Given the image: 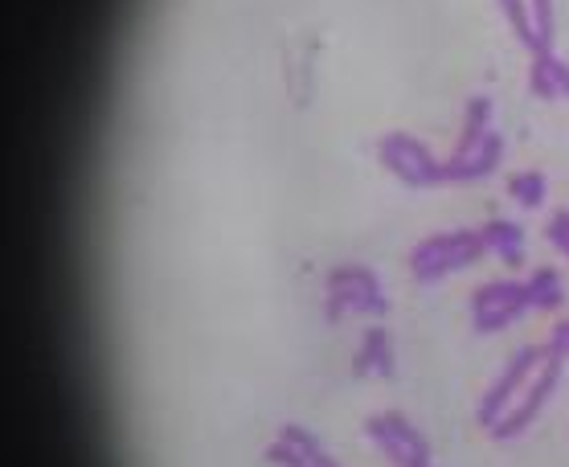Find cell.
<instances>
[{
    "mask_svg": "<svg viewBox=\"0 0 569 467\" xmlns=\"http://www.w3.org/2000/svg\"><path fill=\"white\" fill-rule=\"evenodd\" d=\"M529 308H533L529 300H516V304H504V308H496V312H479V316H475V328H479V332H496V328L512 324L516 316H524Z\"/></svg>",
    "mask_w": 569,
    "mask_h": 467,
    "instance_id": "13",
    "label": "cell"
},
{
    "mask_svg": "<svg viewBox=\"0 0 569 467\" xmlns=\"http://www.w3.org/2000/svg\"><path fill=\"white\" fill-rule=\"evenodd\" d=\"M516 300H529V287H524L520 279H496V283H484L475 295H471V308H475V316L479 312H496V308H504V304H516ZM533 304V300H529Z\"/></svg>",
    "mask_w": 569,
    "mask_h": 467,
    "instance_id": "8",
    "label": "cell"
},
{
    "mask_svg": "<svg viewBox=\"0 0 569 467\" xmlns=\"http://www.w3.org/2000/svg\"><path fill=\"white\" fill-rule=\"evenodd\" d=\"M561 361L565 357H549L537 373H533V381H529V386H524L520 394H516V402L492 422V435L496 439H512V435H520L524 427H529V422L541 414V406H545V398L553 394V386H557V377H561Z\"/></svg>",
    "mask_w": 569,
    "mask_h": 467,
    "instance_id": "5",
    "label": "cell"
},
{
    "mask_svg": "<svg viewBox=\"0 0 569 467\" xmlns=\"http://www.w3.org/2000/svg\"><path fill=\"white\" fill-rule=\"evenodd\" d=\"M500 160H504V140H500V132H488L484 144L467 160H443V181H479V177H488Z\"/></svg>",
    "mask_w": 569,
    "mask_h": 467,
    "instance_id": "6",
    "label": "cell"
},
{
    "mask_svg": "<svg viewBox=\"0 0 569 467\" xmlns=\"http://www.w3.org/2000/svg\"><path fill=\"white\" fill-rule=\"evenodd\" d=\"M549 349L569 361V320H557V328H553V336H549Z\"/></svg>",
    "mask_w": 569,
    "mask_h": 467,
    "instance_id": "18",
    "label": "cell"
},
{
    "mask_svg": "<svg viewBox=\"0 0 569 467\" xmlns=\"http://www.w3.org/2000/svg\"><path fill=\"white\" fill-rule=\"evenodd\" d=\"M524 287H529V300H533V308H561V300H565L561 275H557L553 267L533 271L529 279H524Z\"/></svg>",
    "mask_w": 569,
    "mask_h": 467,
    "instance_id": "11",
    "label": "cell"
},
{
    "mask_svg": "<svg viewBox=\"0 0 569 467\" xmlns=\"http://www.w3.org/2000/svg\"><path fill=\"white\" fill-rule=\"evenodd\" d=\"M479 254H488L484 234L451 230V234H434V238L418 242L414 254H410V267H414V275L426 283V279H439V275H451V271L475 263Z\"/></svg>",
    "mask_w": 569,
    "mask_h": 467,
    "instance_id": "1",
    "label": "cell"
},
{
    "mask_svg": "<svg viewBox=\"0 0 569 467\" xmlns=\"http://www.w3.org/2000/svg\"><path fill=\"white\" fill-rule=\"evenodd\" d=\"M549 70H553V82H557V95H569V66L557 54H549Z\"/></svg>",
    "mask_w": 569,
    "mask_h": 467,
    "instance_id": "19",
    "label": "cell"
},
{
    "mask_svg": "<svg viewBox=\"0 0 569 467\" xmlns=\"http://www.w3.org/2000/svg\"><path fill=\"white\" fill-rule=\"evenodd\" d=\"M500 9H504V17L512 21V29H516V37H520V46L529 50L533 58L553 54V50L545 46V41H541L537 25H533V9H529V0H500Z\"/></svg>",
    "mask_w": 569,
    "mask_h": 467,
    "instance_id": "7",
    "label": "cell"
},
{
    "mask_svg": "<svg viewBox=\"0 0 569 467\" xmlns=\"http://www.w3.org/2000/svg\"><path fill=\"white\" fill-rule=\"evenodd\" d=\"M353 365H357V373H381V377L393 373V353H389L385 328H369V332H365V341H361Z\"/></svg>",
    "mask_w": 569,
    "mask_h": 467,
    "instance_id": "10",
    "label": "cell"
},
{
    "mask_svg": "<svg viewBox=\"0 0 569 467\" xmlns=\"http://www.w3.org/2000/svg\"><path fill=\"white\" fill-rule=\"evenodd\" d=\"M529 9H533V25H537L541 41L553 50V0H529Z\"/></svg>",
    "mask_w": 569,
    "mask_h": 467,
    "instance_id": "16",
    "label": "cell"
},
{
    "mask_svg": "<svg viewBox=\"0 0 569 467\" xmlns=\"http://www.w3.org/2000/svg\"><path fill=\"white\" fill-rule=\"evenodd\" d=\"M381 164L393 177H402L406 185L422 189V185H443V160H434L426 144H418L414 136H385L381 140Z\"/></svg>",
    "mask_w": 569,
    "mask_h": 467,
    "instance_id": "4",
    "label": "cell"
},
{
    "mask_svg": "<svg viewBox=\"0 0 569 467\" xmlns=\"http://www.w3.org/2000/svg\"><path fill=\"white\" fill-rule=\"evenodd\" d=\"M279 439H283L287 447H295L303 459H316V455L324 451V447H320V443H316L308 431H303V427H283V431H279Z\"/></svg>",
    "mask_w": 569,
    "mask_h": 467,
    "instance_id": "15",
    "label": "cell"
},
{
    "mask_svg": "<svg viewBox=\"0 0 569 467\" xmlns=\"http://www.w3.org/2000/svg\"><path fill=\"white\" fill-rule=\"evenodd\" d=\"M529 91L537 99H557V82H553V70H549V54L533 58V66H529Z\"/></svg>",
    "mask_w": 569,
    "mask_h": 467,
    "instance_id": "14",
    "label": "cell"
},
{
    "mask_svg": "<svg viewBox=\"0 0 569 467\" xmlns=\"http://www.w3.org/2000/svg\"><path fill=\"white\" fill-rule=\"evenodd\" d=\"M549 242L569 259V214H553L549 218Z\"/></svg>",
    "mask_w": 569,
    "mask_h": 467,
    "instance_id": "17",
    "label": "cell"
},
{
    "mask_svg": "<svg viewBox=\"0 0 569 467\" xmlns=\"http://www.w3.org/2000/svg\"><path fill=\"white\" fill-rule=\"evenodd\" d=\"M484 242H488V250H496V259H504L508 267H520V246H524V230L516 226V222H504V218H496V222H488L484 230Z\"/></svg>",
    "mask_w": 569,
    "mask_h": 467,
    "instance_id": "9",
    "label": "cell"
},
{
    "mask_svg": "<svg viewBox=\"0 0 569 467\" xmlns=\"http://www.w3.org/2000/svg\"><path fill=\"white\" fill-rule=\"evenodd\" d=\"M508 193L520 201V205H541L545 201V177L541 173H516L508 181Z\"/></svg>",
    "mask_w": 569,
    "mask_h": 467,
    "instance_id": "12",
    "label": "cell"
},
{
    "mask_svg": "<svg viewBox=\"0 0 569 467\" xmlns=\"http://www.w3.org/2000/svg\"><path fill=\"white\" fill-rule=\"evenodd\" d=\"M348 312H385V295L377 287V275L365 267H336L328 275V320H344Z\"/></svg>",
    "mask_w": 569,
    "mask_h": 467,
    "instance_id": "2",
    "label": "cell"
},
{
    "mask_svg": "<svg viewBox=\"0 0 569 467\" xmlns=\"http://www.w3.org/2000/svg\"><path fill=\"white\" fill-rule=\"evenodd\" d=\"M549 357H553V349H549V345H529V349H520V353L512 357V365L496 377V386L488 390V398L479 402V422H484L488 431H492V422H496V418L516 402V394H520L524 386H529L533 373H537Z\"/></svg>",
    "mask_w": 569,
    "mask_h": 467,
    "instance_id": "3",
    "label": "cell"
}]
</instances>
